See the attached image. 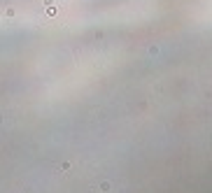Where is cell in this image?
Here are the masks:
<instances>
[{
  "label": "cell",
  "instance_id": "obj_2",
  "mask_svg": "<svg viewBox=\"0 0 212 193\" xmlns=\"http://www.w3.org/2000/svg\"><path fill=\"white\" fill-rule=\"evenodd\" d=\"M56 12H58V9H56V5H51V7H47V14H49V17H54Z\"/></svg>",
  "mask_w": 212,
  "mask_h": 193
},
{
  "label": "cell",
  "instance_id": "obj_1",
  "mask_svg": "<svg viewBox=\"0 0 212 193\" xmlns=\"http://www.w3.org/2000/svg\"><path fill=\"white\" fill-rule=\"evenodd\" d=\"M98 188H100V191H103V193H107V191H110V188H112V184H110V182H103V184L98 186Z\"/></svg>",
  "mask_w": 212,
  "mask_h": 193
},
{
  "label": "cell",
  "instance_id": "obj_3",
  "mask_svg": "<svg viewBox=\"0 0 212 193\" xmlns=\"http://www.w3.org/2000/svg\"><path fill=\"white\" fill-rule=\"evenodd\" d=\"M159 51H161L159 47H149V56H156V54H159Z\"/></svg>",
  "mask_w": 212,
  "mask_h": 193
},
{
  "label": "cell",
  "instance_id": "obj_4",
  "mask_svg": "<svg viewBox=\"0 0 212 193\" xmlns=\"http://www.w3.org/2000/svg\"><path fill=\"white\" fill-rule=\"evenodd\" d=\"M42 5H47V7H51V5H56L54 0H42Z\"/></svg>",
  "mask_w": 212,
  "mask_h": 193
}]
</instances>
